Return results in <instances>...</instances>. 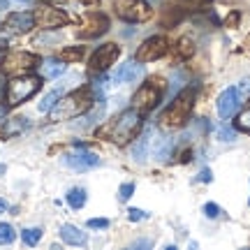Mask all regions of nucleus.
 I'll return each instance as SVG.
<instances>
[{
  "instance_id": "obj_1",
  "label": "nucleus",
  "mask_w": 250,
  "mask_h": 250,
  "mask_svg": "<svg viewBox=\"0 0 250 250\" xmlns=\"http://www.w3.org/2000/svg\"><path fill=\"white\" fill-rule=\"evenodd\" d=\"M144 127V121H142V111H137V109H125L121 111L118 116H114L109 123H104L100 127L98 137L100 139H109V142L118 144V146H125V144H130L132 139L139 137Z\"/></svg>"
},
{
  "instance_id": "obj_2",
  "label": "nucleus",
  "mask_w": 250,
  "mask_h": 250,
  "mask_svg": "<svg viewBox=\"0 0 250 250\" xmlns=\"http://www.w3.org/2000/svg\"><path fill=\"white\" fill-rule=\"evenodd\" d=\"M93 102H95L93 90H90L88 86H81V88L72 90V93H67L65 98H61L56 102L54 109L49 111V121H51V123L72 121V118H77V116H81V114L90 111Z\"/></svg>"
},
{
  "instance_id": "obj_3",
  "label": "nucleus",
  "mask_w": 250,
  "mask_h": 250,
  "mask_svg": "<svg viewBox=\"0 0 250 250\" xmlns=\"http://www.w3.org/2000/svg\"><path fill=\"white\" fill-rule=\"evenodd\" d=\"M195 98H197L195 86H188L186 90H181L179 95L169 102V107L162 111V116L158 118L162 127H181V125L186 123L188 118H190V114H192Z\"/></svg>"
},
{
  "instance_id": "obj_4",
  "label": "nucleus",
  "mask_w": 250,
  "mask_h": 250,
  "mask_svg": "<svg viewBox=\"0 0 250 250\" xmlns=\"http://www.w3.org/2000/svg\"><path fill=\"white\" fill-rule=\"evenodd\" d=\"M40 88H42L40 77H33V74H21V77H14V79L7 83V90H5L7 107H19V104H23V102L33 98Z\"/></svg>"
},
{
  "instance_id": "obj_5",
  "label": "nucleus",
  "mask_w": 250,
  "mask_h": 250,
  "mask_svg": "<svg viewBox=\"0 0 250 250\" xmlns=\"http://www.w3.org/2000/svg\"><path fill=\"white\" fill-rule=\"evenodd\" d=\"M165 83H167V81L160 79V77H151L146 83H142V88L134 93L132 107L137 109V111H142V114L153 111V109L160 104L162 93H165Z\"/></svg>"
},
{
  "instance_id": "obj_6",
  "label": "nucleus",
  "mask_w": 250,
  "mask_h": 250,
  "mask_svg": "<svg viewBox=\"0 0 250 250\" xmlns=\"http://www.w3.org/2000/svg\"><path fill=\"white\" fill-rule=\"evenodd\" d=\"M114 9L127 23H142V21H148L153 17V7L146 0H116Z\"/></svg>"
},
{
  "instance_id": "obj_7",
  "label": "nucleus",
  "mask_w": 250,
  "mask_h": 250,
  "mask_svg": "<svg viewBox=\"0 0 250 250\" xmlns=\"http://www.w3.org/2000/svg\"><path fill=\"white\" fill-rule=\"evenodd\" d=\"M40 65V58L30 51H14V54H7L2 58V72L5 74H26L33 67Z\"/></svg>"
},
{
  "instance_id": "obj_8",
  "label": "nucleus",
  "mask_w": 250,
  "mask_h": 250,
  "mask_svg": "<svg viewBox=\"0 0 250 250\" xmlns=\"http://www.w3.org/2000/svg\"><path fill=\"white\" fill-rule=\"evenodd\" d=\"M118 56H121V46L118 44H102L95 49V54L90 56L88 61V67L90 72H107L114 62L118 61Z\"/></svg>"
},
{
  "instance_id": "obj_9",
  "label": "nucleus",
  "mask_w": 250,
  "mask_h": 250,
  "mask_svg": "<svg viewBox=\"0 0 250 250\" xmlns=\"http://www.w3.org/2000/svg\"><path fill=\"white\" fill-rule=\"evenodd\" d=\"M167 54V40L160 35H153L148 40H144L142 46L137 49V61L139 62H153Z\"/></svg>"
},
{
  "instance_id": "obj_10",
  "label": "nucleus",
  "mask_w": 250,
  "mask_h": 250,
  "mask_svg": "<svg viewBox=\"0 0 250 250\" xmlns=\"http://www.w3.org/2000/svg\"><path fill=\"white\" fill-rule=\"evenodd\" d=\"M62 162H65L67 167H72V169H77V171H86V169H93V167H98L102 160H100L98 153L86 151V148L81 146V151L67 153V155L62 158Z\"/></svg>"
},
{
  "instance_id": "obj_11",
  "label": "nucleus",
  "mask_w": 250,
  "mask_h": 250,
  "mask_svg": "<svg viewBox=\"0 0 250 250\" xmlns=\"http://www.w3.org/2000/svg\"><path fill=\"white\" fill-rule=\"evenodd\" d=\"M241 107V95H239V88H225L218 98V116L220 118H232Z\"/></svg>"
},
{
  "instance_id": "obj_12",
  "label": "nucleus",
  "mask_w": 250,
  "mask_h": 250,
  "mask_svg": "<svg viewBox=\"0 0 250 250\" xmlns=\"http://www.w3.org/2000/svg\"><path fill=\"white\" fill-rule=\"evenodd\" d=\"M33 17H35V23H37V26L46 28V30H51V28H61V26H65V23H67V17L62 14L61 9H54V7L37 9Z\"/></svg>"
},
{
  "instance_id": "obj_13",
  "label": "nucleus",
  "mask_w": 250,
  "mask_h": 250,
  "mask_svg": "<svg viewBox=\"0 0 250 250\" xmlns=\"http://www.w3.org/2000/svg\"><path fill=\"white\" fill-rule=\"evenodd\" d=\"M107 30H109V19L104 17V14L95 12V14H88V17H86L79 35L81 37H100L102 33H107Z\"/></svg>"
},
{
  "instance_id": "obj_14",
  "label": "nucleus",
  "mask_w": 250,
  "mask_h": 250,
  "mask_svg": "<svg viewBox=\"0 0 250 250\" xmlns=\"http://www.w3.org/2000/svg\"><path fill=\"white\" fill-rule=\"evenodd\" d=\"M7 28L14 33H30L35 28V17L30 12H12L7 17Z\"/></svg>"
},
{
  "instance_id": "obj_15",
  "label": "nucleus",
  "mask_w": 250,
  "mask_h": 250,
  "mask_svg": "<svg viewBox=\"0 0 250 250\" xmlns=\"http://www.w3.org/2000/svg\"><path fill=\"white\" fill-rule=\"evenodd\" d=\"M144 74V65L139 61H127L121 65V70L116 72V81H123V83H134L139 81Z\"/></svg>"
},
{
  "instance_id": "obj_16",
  "label": "nucleus",
  "mask_w": 250,
  "mask_h": 250,
  "mask_svg": "<svg viewBox=\"0 0 250 250\" xmlns=\"http://www.w3.org/2000/svg\"><path fill=\"white\" fill-rule=\"evenodd\" d=\"M61 239L67 243V246H86V243H88V234L81 232L79 227H74V225H62Z\"/></svg>"
},
{
  "instance_id": "obj_17",
  "label": "nucleus",
  "mask_w": 250,
  "mask_h": 250,
  "mask_svg": "<svg viewBox=\"0 0 250 250\" xmlns=\"http://www.w3.org/2000/svg\"><path fill=\"white\" fill-rule=\"evenodd\" d=\"M23 130H28V118H9L5 121V125L0 127V139H9V137H17Z\"/></svg>"
},
{
  "instance_id": "obj_18",
  "label": "nucleus",
  "mask_w": 250,
  "mask_h": 250,
  "mask_svg": "<svg viewBox=\"0 0 250 250\" xmlns=\"http://www.w3.org/2000/svg\"><path fill=\"white\" fill-rule=\"evenodd\" d=\"M65 70H67V65H65V61H61V58H49V61H44L40 65V72H42L44 79H56V77H61Z\"/></svg>"
},
{
  "instance_id": "obj_19",
  "label": "nucleus",
  "mask_w": 250,
  "mask_h": 250,
  "mask_svg": "<svg viewBox=\"0 0 250 250\" xmlns=\"http://www.w3.org/2000/svg\"><path fill=\"white\" fill-rule=\"evenodd\" d=\"M148 146H151V130H146V132L137 139V144L132 146V158L137 162H144L148 158Z\"/></svg>"
},
{
  "instance_id": "obj_20",
  "label": "nucleus",
  "mask_w": 250,
  "mask_h": 250,
  "mask_svg": "<svg viewBox=\"0 0 250 250\" xmlns=\"http://www.w3.org/2000/svg\"><path fill=\"white\" fill-rule=\"evenodd\" d=\"M67 204L74 208V211H79L81 206L86 204V190L83 188H72V190H67Z\"/></svg>"
},
{
  "instance_id": "obj_21",
  "label": "nucleus",
  "mask_w": 250,
  "mask_h": 250,
  "mask_svg": "<svg viewBox=\"0 0 250 250\" xmlns=\"http://www.w3.org/2000/svg\"><path fill=\"white\" fill-rule=\"evenodd\" d=\"M40 239H42V229H40V227H28V229L21 232V241H23V246H37Z\"/></svg>"
},
{
  "instance_id": "obj_22",
  "label": "nucleus",
  "mask_w": 250,
  "mask_h": 250,
  "mask_svg": "<svg viewBox=\"0 0 250 250\" xmlns=\"http://www.w3.org/2000/svg\"><path fill=\"white\" fill-rule=\"evenodd\" d=\"M83 58V46H67L61 51V61L65 62H77Z\"/></svg>"
},
{
  "instance_id": "obj_23",
  "label": "nucleus",
  "mask_w": 250,
  "mask_h": 250,
  "mask_svg": "<svg viewBox=\"0 0 250 250\" xmlns=\"http://www.w3.org/2000/svg\"><path fill=\"white\" fill-rule=\"evenodd\" d=\"M58 100H61V90H51V93H49V95H44V100L37 104V109H40L42 114H49V111L54 109V104L58 102Z\"/></svg>"
},
{
  "instance_id": "obj_24",
  "label": "nucleus",
  "mask_w": 250,
  "mask_h": 250,
  "mask_svg": "<svg viewBox=\"0 0 250 250\" xmlns=\"http://www.w3.org/2000/svg\"><path fill=\"white\" fill-rule=\"evenodd\" d=\"M169 148H171V139L169 137H160V139H155L153 153H155V158L160 160V158H167V155H169Z\"/></svg>"
},
{
  "instance_id": "obj_25",
  "label": "nucleus",
  "mask_w": 250,
  "mask_h": 250,
  "mask_svg": "<svg viewBox=\"0 0 250 250\" xmlns=\"http://www.w3.org/2000/svg\"><path fill=\"white\" fill-rule=\"evenodd\" d=\"M14 239H17L14 227L7 223H0V246H9V243H14Z\"/></svg>"
},
{
  "instance_id": "obj_26",
  "label": "nucleus",
  "mask_w": 250,
  "mask_h": 250,
  "mask_svg": "<svg viewBox=\"0 0 250 250\" xmlns=\"http://www.w3.org/2000/svg\"><path fill=\"white\" fill-rule=\"evenodd\" d=\"M236 130H241V132H248L250 134V107L248 109H243L241 114L236 116Z\"/></svg>"
},
{
  "instance_id": "obj_27",
  "label": "nucleus",
  "mask_w": 250,
  "mask_h": 250,
  "mask_svg": "<svg viewBox=\"0 0 250 250\" xmlns=\"http://www.w3.org/2000/svg\"><path fill=\"white\" fill-rule=\"evenodd\" d=\"M192 51H195V49H192V40H190V37H183L179 42V56L181 58H190Z\"/></svg>"
},
{
  "instance_id": "obj_28",
  "label": "nucleus",
  "mask_w": 250,
  "mask_h": 250,
  "mask_svg": "<svg viewBox=\"0 0 250 250\" xmlns=\"http://www.w3.org/2000/svg\"><path fill=\"white\" fill-rule=\"evenodd\" d=\"M218 139H220V142H234V139H236V132H234L232 127H218Z\"/></svg>"
},
{
  "instance_id": "obj_29",
  "label": "nucleus",
  "mask_w": 250,
  "mask_h": 250,
  "mask_svg": "<svg viewBox=\"0 0 250 250\" xmlns=\"http://www.w3.org/2000/svg\"><path fill=\"white\" fill-rule=\"evenodd\" d=\"M220 213H223V208L218 204H213V202H208V204L204 206V215L211 218V220H213V218H220Z\"/></svg>"
},
{
  "instance_id": "obj_30",
  "label": "nucleus",
  "mask_w": 250,
  "mask_h": 250,
  "mask_svg": "<svg viewBox=\"0 0 250 250\" xmlns=\"http://www.w3.org/2000/svg\"><path fill=\"white\" fill-rule=\"evenodd\" d=\"M134 192V183H125V186H121V190H118V199L121 202H127L130 197H132Z\"/></svg>"
},
{
  "instance_id": "obj_31",
  "label": "nucleus",
  "mask_w": 250,
  "mask_h": 250,
  "mask_svg": "<svg viewBox=\"0 0 250 250\" xmlns=\"http://www.w3.org/2000/svg\"><path fill=\"white\" fill-rule=\"evenodd\" d=\"M86 225H88L90 229H107V227H109V220H107V218H90Z\"/></svg>"
},
{
  "instance_id": "obj_32",
  "label": "nucleus",
  "mask_w": 250,
  "mask_h": 250,
  "mask_svg": "<svg viewBox=\"0 0 250 250\" xmlns=\"http://www.w3.org/2000/svg\"><path fill=\"white\" fill-rule=\"evenodd\" d=\"M127 218H130L132 223H139V220H146V218H148V213H146V211H142V208H130V211H127Z\"/></svg>"
},
{
  "instance_id": "obj_33",
  "label": "nucleus",
  "mask_w": 250,
  "mask_h": 250,
  "mask_svg": "<svg viewBox=\"0 0 250 250\" xmlns=\"http://www.w3.org/2000/svg\"><path fill=\"white\" fill-rule=\"evenodd\" d=\"M239 95L241 98H250V79H243L239 83Z\"/></svg>"
},
{
  "instance_id": "obj_34",
  "label": "nucleus",
  "mask_w": 250,
  "mask_h": 250,
  "mask_svg": "<svg viewBox=\"0 0 250 250\" xmlns=\"http://www.w3.org/2000/svg\"><path fill=\"white\" fill-rule=\"evenodd\" d=\"M197 179L202 181V183H211V181H213V174H211V169H202Z\"/></svg>"
},
{
  "instance_id": "obj_35",
  "label": "nucleus",
  "mask_w": 250,
  "mask_h": 250,
  "mask_svg": "<svg viewBox=\"0 0 250 250\" xmlns=\"http://www.w3.org/2000/svg\"><path fill=\"white\" fill-rule=\"evenodd\" d=\"M7 46H9V35L0 28V49H7Z\"/></svg>"
},
{
  "instance_id": "obj_36",
  "label": "nucleus",
  "mask_w": 250,
  "mask_h": 250,
  "mask_svg": "<svg viewBox=\"0 0 250 250\" xmlns=\"http://www.w3.org/2000/svg\"><path fill=\"white\" fill-rule=\"evenodd\" d=\"M132 248H151V241H148V239H144V241H134Z\"/></svg>"
},
{
  "instance_id": "obj_37",
  "label": "nucleus",
  "mask_w": 250,
  "mask_h": 250,
  "mask_svg": "<svg viewBox=\"0 0 250 250\" xmlns=\"http://www.w3.org/2000/svg\"><path fill=\"white\" fill-rule=\"evenodd\" d=\"M236 21H239V12H232V14H229V19H227V23H229V26H234Z\"/></svg>"
},
{
  "instance_id": "obj_38",
  "label": "nucleus",
  "mask_w": 250,
  "mask_h": 250,
  "mask_svg": "<svg viewBox=\"0 0 250 250\" xmlns=\"http://www.w3.org/2000/svg\"><path fill=\"white\" fill-rule=\"evenodd\" d=\"M81 2H83L86 7H95V5H98L100 0H81Z\"/></svg>"
},
{
  "instance_id": "obj_39",
  "label": "nucleus",
  "mask_w": 250,
  "mask_h": 250,
  "mask_svg": "<svg viewBox=\"0 0 250 250\" xmlns=\"http://www.w3.org/2000/svg\"><path fill=\"white\" fill-rule=\"evenodd\" d=\"M5 208H7V202H5V199H0V213H2Z\"/></svg>"
},
{
  "instance_id": "obj_40",
  "label": "nucleus",
  "mask_w": 250,
  "mask_h": 250,
  "mask_svg": "<svg viewBox=\"0 0 250 250\" xmlns=\"http://www.w3.org/2000/svg\"><path fill=\"white\" fill-rule=\"evenodd\" d=\"M17 2H21V5H30L33 0H17Z\"/></svg>"
},
{
  "instance_id": "obj_41",
  "label": "nucleus",
  "mask_w": 250,
  "mask_h": 250,
  "mask_svg": "<svg viewBox=\"0 0 250 250\" xmlns=\"http://www.w3.org/2000/svg\"><path fill=\"white\" fill-rule=\"evenodd\" d=\"M5 116V107H0V118Z\"/></svg>"
},
{
  "instance_id": "obj_42",
  "label": "nucleus",
  "mask_w": 250,
  "mask_h": 250,
  "mask_svg": "<svg viewBox=\"0 0 250 250\" xmlns=\"http://www.w3.org/2000/svg\"><path fill=\"white\" fill-rule=\"evenodd\" d=\"M246 46H248V49H250V37H248V40H246Z\"/></svg>"
},
{
  "instance_id": "obj_43",
  "label": "nucleus",
  "mask_w": 250,
  "mask_h": 250,
  "mask_svg": "<svg viewBox=\"0 0 250 250\" xmlns=\"http://www.w3.org/2000/svg\"><path fill=\"white\" fill-rule=\"evenodd\" d=\"M2 171H5V167H2V165H0V174H2Z\"/></svg>"
},
{
  "instance_id": "obj_44",
  "label": "nucleus",
  "mask_w": 250,
  "mask_h": 250,
  "mask_svg": "<svg viewBox=\"0 0 250 250\" xmlns=\"http://www.w3.org/2000/svg\"><path fill=\"white\" fill-rule=\"evenodd\" d=\"M248 204H250V199H248Z\"/></svg>"
}]
</instances>
